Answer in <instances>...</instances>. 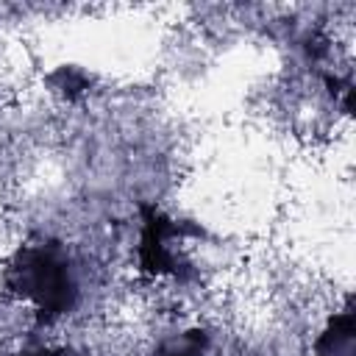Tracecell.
I'll use <instances>...</instances> for the list:
<instances>
[{"instance_id": "cell-1", "label": "cell", "mask_w": 356, "mask_h": 356, "mask_svg": "<svg viewBox=\"0 0 356 356\" xmlns=\"http://www.w3.org/2000/svg\"><path fill=\"white\" fill-rule=\"evenodd\" d=\"M6 286L36 309L42 320L70 314L78 303V275L61 242H31L17 250L6 270Z\"/></svg>"}, {"instance_id": "cell-2", "label": "cell", "mask_w": 356, "mask_h": 356, "mask_svg": "<svg viewBox=\"0 0 356 356\" xmlns=\"http://www.w3.org/2000/svg\"><path fill=\"white\" fill-rule=\"evenodd\" d=\"M203 236V228L175 222L156 206H142V239H139V264L150 275H178L186 278L189 267L178 250L184 236Z\"/></svg>"}, {"instance_id": "cell-3", "label": "cell", "mask_w": 356, "mask_h": 356, "mask_svg": "<svg viewBox=\"0 0 356 356\" xmlns=\"http://www.w3.org/2000/svg\"><path fill=\"white\" fill-rule=\"evenodd\" d=\"M314 356H356V320L353 309L328 320L325 331L314 342Z\"/></svg>"}, {"instance_id": "cell-4", "label": "cell", "mask_w": 356, "mask_h": 356, "mask_svg": "<svg viewBox=\"0 0 356 356\" xmlns=\"http://www.w3.org/2000/svg\"><path fill=\"white\" fill-rule=\"evenodd\" d=\"M206 348H209V334L200 328H189L164 339L156 348V356H203Z\"/></svg>"}, {"instance_id": "cell-5", "label": "cell", "mask_w": 356, "mask_h": 356, "mask_svg": "<svg viewBox=\"0 0 356 356\" xmlns=\"http://www.w3.org/2000/svg\"><path fill=\"white\" fill-rule=\"evenodd\" d=\"M19 356H64L58 350H47V348H33V350H22Z\"/></svg>"}]
</instances>
